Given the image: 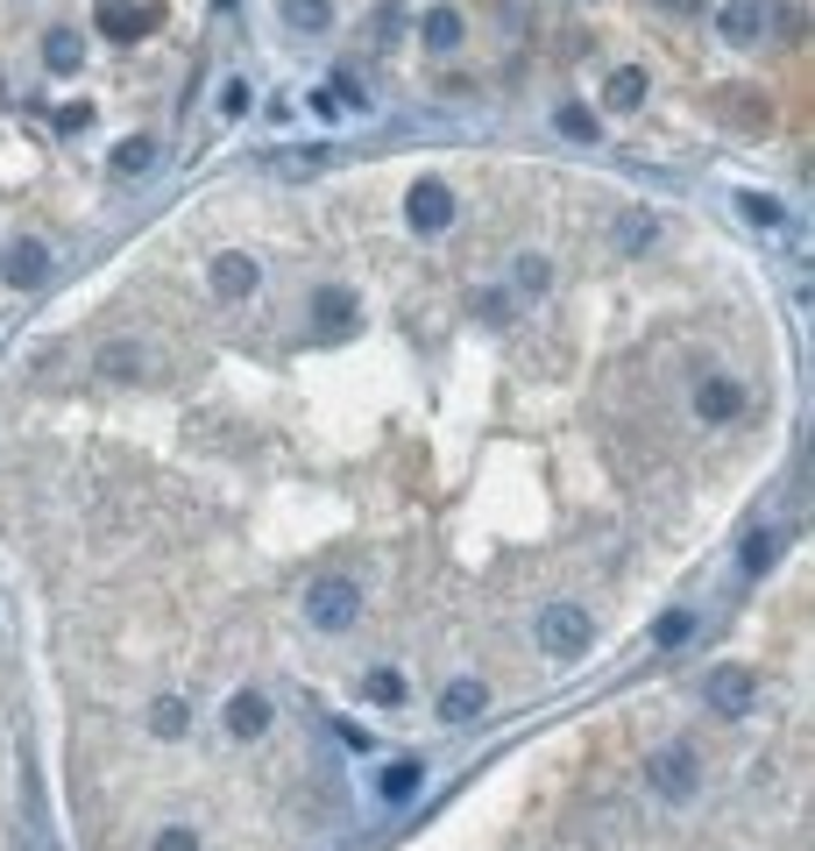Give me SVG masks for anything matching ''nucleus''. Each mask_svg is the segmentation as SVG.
I'll use <instances>...</instances> for the list:
<instances>
[{"label":"nucleus","instance_id":"f257e3e1","mask_svg":"<svg viewBox=\"0 0 815 851\" xmlns=\"http://www.w3.org/2000/svg\"><path fill=\"white\" fill-rule=\"evenodd\" d=\"M539 646H547L553 660H582V653L596 646V618H588L582 603H547L539 610Z\"/></svg>","mask_w":815,"mask_h":851},{"label":"nucleus","instance_id":"f03ea898","mask_svg":"<svg viewBox=\"0 0 815 851\" xmlns=\"http://www.w3.org/2000/svg\"><path fill=\"white\" fill-rule=\"evenodd\" d=\"M306 618L320 624V632H348V624L361 618V582H348V575H326V582H312V596H306Z\"/></svg>","mask_w":815,"mask_h":851},{"label":"nucleus","instance_id":"7ed1b4c3","mask_svg":"<svg viewBox=\"0 0 815 851\" xmlns=\"http://www.w3.org/2000/svg\"><path fill=\"white\" fill-rule=\"evenodd\" d=\"M645 781H653L659 802H696V795H702V759L688 752V745H667V752H653Z\"/></svg>","mask_w":815,"mask_h":851},{"label":"nucleus","instance_id":"20e7f679","mask_svg":"<svg viewBox=\"0 0 815 851\" xmlns=\"http://www.w3.org/2000/svg\"><path fill=\"white\" fill-rule=\"evenodd\" d=\"M404 220H412L418 234H447L455 228V192H447L440 177H418L412 199H404Z\"/></svg>","mask_w":815,"mask_h":851},{"label":"nucleus","instance_id":"39448f33","mask_svg":"<svg viewBox=\"0 0 815 851\" xmlns=\"http://www.w3.org/2000/svg\"><path fill=\"white\" fill-rule=\"evenodd\" d=\"M709 703H716L723 716H751V703H759V675H751V667H716V675H709Z\"/></svg>","mask_w":815,"mask_h":851},{"label":"nucleus","instance_id":"423d86ee","mask_svg":"<svg viewBox=\"0 0 815 851\" xmlns=\"http://www.w3.org/2000/svg\"><path fill=\"white\" fill-rule=\"evenodd\" d=\"M737 412H745V383H731V377H702L696 383V419L702 426H731Z\"/></svg>","mask_w":815,"mask_h":851},{"label":"nucleus","instance_id":"0eeeda50","mask_svg":"<svg viewBox=\"0 0 815 851\" xmlns=\"http://www.w3.org/2000/svg\"><path fill=\"white\" fill-rule=\"evenodd\" d=\"M0 277H8L14 291H36V284L50 277V249H43V242H14L8 263H0Z\"/></svg>","mask_w":815,"mask_h":851},{"label":"nucleus","instance_id":"6e6552de","mask_svg":"<svg viewBox=\"0 0 815 851\" xmlns=\"http://www.w3.org/2000/svg\"><path fill=\"white\" fill-rule=\"evenodd\" d=\"M255 284H263V263H255V256H241V249H234V256H214V291L220 298H249Z\"/></svg>","mask_w":815,"mask_h":851},{"label":"nucleus","instance_id":"1a4fd4ad","mask_svg":"<svg viewBox=\"0 0 815 851\" xmlns=\"http://www.w3.org/2000/svg\"><path fill=\"white\" fill-rule=\"evenodd\" d=\"M228 731H234L241 745L263 738V731H269V695H263V689H241L234 703H228Z\"/></svg>","mask_w":815,"mask_h":851},{"label":"nucleus","instance_id":"9d476101","mask_svg":"<svg viewBox=\"0 0 815 851\" xmlns=\"http://www.w3.org/2000/svg\"><path fill=\"white\" fill-rule=\"evenodd\" d=\"M645 85H653V79H645L639 65L610 71V79H602V107H610V114H639L645 107Z\"/></svg>","mask_w":815,"mask_h":851},{"label":"nucleus","instance_id":"9b49d317","mask_svg":"<svg viewBox=\"0 0 815 851\" xmlns=\"http://www.w3.org/2000/svg\"><path fill=\"white\" fill-rule=\"evenodd\" d=\"M43 65H50L57 79H71V71L85 65V36L79 28H50V36H43Z\"/></svg>","mask_w":815,"mask_h":851},{"label":"nucleus","instance_id":"f8f14e48","mask_svg":"<svg viewBox=\"0 0 815 851\" xmlns=\"http://www.w3.org/2000/svg\"><path fill=\"white\" fill-rule=\"evenodd\" d=\"M418 781H426V767H418V759H390V767L376 773V795H383V802H412Z\"/></svg>","mask_w":815,"mask_h":851},{"label":"nucleus","instance_id":"ddd939ff","mask_svg":"<svg viewBox=\"0 0 815 851\" xmlns=\"http://www.w3.org/2000/svg\"><path fill=\"white\" fill-rule=\"evenodd\" d=\"M482 703H490V689H482V681H455V689L440 695V716H447V724H475Z\"/></svg>","mask_w":815,"mask_h":851},{"label":"nucleus","instance_id":"4468645a","mask_svg":"<svg viewBox=\"0 0 815 851\" xmlns=\"http://www.w3.org/2000/svg\"><path fill=\"white\" fill-rule=\"evenodd\" d=\"M716 28H723L731 43H751V36L766 28V8H759V0H731V8L716 14Z\"/></svg>","mask_w":815,"mask_h":851},{"label":"nucleus","instance_id":"2eb2a0df","mask_svg":"<svg viewBox=\"0 0 815 851\" xmlns=\"http://www.w3.org/2000/svg\"><path fill=\"white\" fill-rule=\"evenodd\" d=\"M100 369L128 383V377H142V369H149V348H142V341H107V348H100Z\"/></svg>","mask_w":815,"mask_h":851},{"label":"nucleus","instance_id":"dca6fc26","mask_svg":"<svg viewBox=\"0 0 815 851\" xmlns=\"http://www.w3.org/2000/svg\"><path fill=\"white\" fill-rule=\"evenodd\" d=\"M100 22H107V36H114V43H135V36H149V22H157V14H149V8H128V0H114V8L100 14Z\"/></svg>","mask_w":815,"mask_h":851},{"label":"nucleus","instance_id":"f3484780","mask_svg":"<svg viewBox=\"0 0 815 851\" xmlns=\"http://www.w3.org/2000/svg\"><path fill=\"white\" fill-rule=\"evenodd\" d=\"M773 561H780V532H773V526L745 532V554H737V567H745V575H766Z\"/></svg>","mask_w":815,"mask_h":851},{"label":"nucleus","instance_id":"a211bd4d","mask_svg":"<svg viewBox=\"0 0 815 851\" xmlns=\"http://www.w3.org/2000/svg\"><path fill=\"white\" fill-rule=\"evenodd\" d=\"M418 36H426V50H455V43H461V14L455 8H433L426 22H418Z\"/></svg>","mask_w":815,"mask_h":851},{"label":"nucleus","instance_id":"6ab92c4d","mask_svg":"<svg viewBox=\"0 0 815 851\" xmlns=\"http://www.w3.org/2000/svg\"><path fill=\"white\" fill-rule=\"evenodd\" d=\"M149 163H157V142H149V136H128L114 149V177H142Z\"/></svg>","mask_w":815,"mask_h":851},{"label":"nucleus","instance_id":"aec40b11","mask_svg":"<svg viewBox=\"0 0 815 851\" xmlns=\"http://www.w3.org/2000/svg\"><path fill=\"white\" fill-rule=\"evenodd\" d=\"M688 639H696V610H667V618L653 624V646H659V653L688 646Z\"/></svg>","mask_w":815,"mask_h":851},{"label":"nucleus","instance_id":"412c9836","mask_svg":"<svg viewBox=\"0 0 815 851\" xmlns=\"http://www.w3.org/2000/svg\"><path fill=\"white\" fill-rule=\"evenodd\" d=\"M312 320H320V326H348L355 320V298L341 291V284H326V291L312 298Z\"/></svg>","mask_w":815,"mask_h":851},{"label":"nucleus","instance_id":"4be33fe9","mask_svg":"<svg viewBox=\"0 0 815 851\" xmlns=\"http://www.w3.org/2000/svg\"><path fill=\"white\" fill-rule=\"evenodd\" d=\"M737 214H745L751 228H780V220H788V206L766 199V192H737Z\"/></svg>","mask_w":815,"mask_h":851},{"label":"nucleus","instance_id":"5701e85b","mask_svg":"<svg viewBox=\"0 0 815 851\" xmlns=\"http://www.w3.org/2000/svg\"><path fill=\"white\" fill-rule=\"evenodd\" d=\"M284 22L306 28V36H320V28L334 22V8H326V0H284Z\"/></svg>","mask_w":815,"mask_h":851},{"label":"nucleus","instance_id":"b1692460","mask_svg":"<svg viewBox=\"0 0 815 851\" xmlns=\"http://www.w3.org/2000/svg\"><path fill=\"white\" fill-rule=\"evenodd\" d=\"M361 689H369V703H383V710L404 703V675H398V667H369V681H361Z\"/></svg>","mask_w":815,"mask_h":851},{"label":"nucleus","instance_id":"393cba45","mask_svg":"<svg viewBox=\"0 0 815 851\" xmlns=\"http://www.w3.org/2000/svg\"><path fill=\"white\" fill-rule=\"evenodd\" d=\"M475 320L482 326H510V320H518V298H510V291H475Z\"/></svg>","mask_w":815,"mask_h":851},{"label":"nucleus","instance_id":"a878e982","mask_svg":"<svg viewBox=\"0 0 815 851\" xmlns=\"http://www.w3.org/2000/svg\"><path fill=\"white\" fill-rule=\"evenodd\" d=\"M185 724H192V716H185V703H177V695H163V703L149 710V731H157V738H185Z\"/></svg>","mask_w":815,"mask_h":851},{"label":"nucleus","instance_id":"bb28decb","mask_svg":"<svg viewBox=\"0 0 815 851\" xmlns=\"http://www.w3.org/2000/svg\"><path fill=\"white\" fill-rule=\"evenodd\" d=\"M553 122H561V136H567V142H596V136H602V128H596V114H588V107H561Z\"/></svg>","mask_w":815,"mask_h":851},{"label":"nucleus","instance_id":"cd10ccee","mask_svg":"<svg viewBox=\"0 0 815 851\" xmlns=\"http://www.w3.org/2000/svg\"><path fill=\"white\" fill-rule=\"evenodd\" d=\"M645 242H653V214H624V228H617V249H624V256H639Z\"/></svg>","mask_w":815,"mask_h":851},{"label":"nucleus","instance_id":"c85d7f7f","mask_svg":"<svg viewBox=\"0 0 815 851\" xmlns=\"http://www.w3.org/2000/svg\"><path fill=\"white\" fill-rule=\"evenodd\" d=\"M547 284H553L547 256H518V291H547Z\"/></svg>","mask_w":815,"mask_h":851},{"label":"nucleus","instance_id":"c756f323","mask_svg":"<svg viewBox=\"0 0 815 851\" xmlns=\"http://www.w3.org/2000/svg\"><path fill=\"white\" fill-rule=\"evenodd\" d=\"M157 851H199V830H192V824H171V830H157Z\"/></svg>","mask_w":815,"mask_h":851},{"label":"nucleus","instance_id":"7c9ffc66","mask_svg":"<svg viewBox=\"0 0 815 851\" xmlns=\"http://www.w3.org/2000/svg\"><path fill=\"white\" fill-rule=\"evenodd\" d=\"M249 100H255V93H249V79H234L228 93H220V114H228V122H241V114H249Z\"/></svg>","mask_w":815,"mask_h":851},{"label":"nucleus","instance_id":"2f4dec72","mask_svg":"<svg viewBox=\"0 0 815 851\" xmlns=\"http://www.w3.org/2000/svg\"><path fill=\"white\" fill-rule=\"evenodd\" d=\"M85 122H93V107H85V100H71V107H57V128H65V136H79Z\"/></svg>","mask_w":815,"mask_h":851},{"label":"nucleus","instance_id":"473e14b6","mask_svg":"<svg viewBox=\"0 0 815 851\" xmlns=\"http://www.w3.org/2000/svg\"><path fill=\"white\" fill-rule=\"evenodd\" d=\"M369 36H376V43L398 36V8H376V14H369Z\"/></svg>","mask_w":815,"mask_h":851},{"label":"nucleus","instance_id":"72a5a7b5","mask_svg":"<svg viewBox=\"0 0 815 851\" xmlns=\"http://www.w3.org/2000/svg\"><path fill=\"white\" fill-rule=\"evenodd\" d=\"M667 14H702V0H659Z\"/></svg>","mask_w":815,"mask_h":851}]
</instances>
